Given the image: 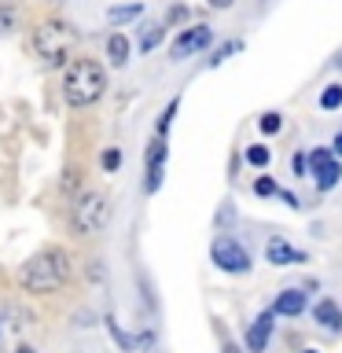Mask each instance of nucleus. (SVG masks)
<instances>
[{
	"label": "nucleus",
	"mask_w": 342,
	"mask_h": 353,
	"mask_svg": "<svg viewBox=\"0 0 342 353\" xmlns=\"http://www.w3.org/2000/svg\"><path fill=\"white\" fill-rule=\"evenodd\" d=\"M210 41H214V30H210V26H192V30H184L181 37L170 44V55H173V59H188V55L203 52Z\"/></svg>",
	"instance_id": "nucleus-8"
},
{
	"label": "nucleus",
	"mask_w": 342,
	"mask_h": 353,
	"mask_svg": "<svg viewBox=\"0 0 342 353\" xmlns=\"http://www.w3.org/2000/svg\"><path fill=\"white\" fill-rule=\"evenodd\" d=\"M272 320H276V313H272V309H265V313H258V320L250 324V331H247V346H250L254 353H261L265 342L272 339Z\"/></svg>",
	"instance_id": "nucleus-9"
},
{
	"label": "nucleus",
	"mask_w": 342,
	"mask_h": 353,
	"mask_svg": "<svg viewBox=\"0 0 342 353\" xmlns=\"http://www.w3.org/2000/svg\"><path fill=\"white\" fill-rule=\"evenodd\" d=\"M320 107H324V110H339L342 107V85H328L324 92H320Z\"/></svg>",
	"instance_id": "nucleus-16"
},
{
	"label": "nucleus",
	"mask_w": 342,
	"mask_h": 353,
	"mask_svg": "<svg viewBox=\"0 0 342 353\" xmlns=\"http://www.w3.org/2000/svg\"><path fill=\"white\" fill-rule=\"evenodd\" d=\"M269 159H272V151L265 148V143H250L247 148V162L250 165H269Z\"/></svg>",
	"instance_id": "nucleus-18"
},
{
	"label": "nucleus",
	"mask_w": 342,
	"mask_h": 353,
	"mask_svg": "<svg viewBox=\"0 0 342 353\" xmlns=\"http://www.w3.org/2000/svg\"><path fill=\"white\" fill-rule=\"evenodd\" d=\"M99 165H103L107 173H114L118 165H121V151H118V148H107V151H103V159H99Z\"/></svg>",
	"instance_id": "nucleus-21"
},
{
	"label": "nucleus",
	"mask_w": 342,
	"mask_h": 353,
	"mask_svg": "<svg viewBox=\"0 0 342 353\" xmlns=\"http://www.w3.org/2000/svg\"><path fill=\"white\" fill-rule=\"evenodd\" d=\"M265 258H269V265H294V261H305V254L276 236V239H269V247H265Z\"/></svg>",
	"instance_id": "nucleus-10"
},
{
	"label": "nucleus",
	"mask_w": 342,
	"mask_h": 353,
	"mask_svg": "<svg viewBox=\"0 0 342 353\" xmlns=\"http://www.w3.org/2000/svg\"><path fill=\"white\" fill-rule=\"evenodd\" d=\"M331 154H342V132L335 137V148H331Z\"/></svg>",
	"instance_id": "nucleus-28"
},
{
	"label": "nucleus",
	"mask_w": 342,
	"mask_h": 353,
	"mask_svg": "<svg viewBox=\"0 0 342 353\" xmlns=\"http://www.w3.org/2000/svg\"><path fill=\"white\" fill-rule=\"evenodd\" d=\"M210 4H214V8H228L232 0H210Z\"/></svg>",
	"instance_id": "nucleus-29"
},
{
	"label": "nucleus",
	"mask_w": 342,
	"mask_h": 353,
	"mask_svg": "<svg viewBox=\"0 0 342 353\" xmlns=\"http://www.w3.org/2000/svg\"><path fill=\"white\" fill-rule=\"evenodd\" d=\"M291 170H294V176H302V173L309 170V165H305V154H294V159H291Z\"/></svg>",
	"instance_id": "nucleus-25"
},
{
	"label": "nucleus",
	"mask_w": 342,
	"mask_h": 353,
	"mask_svg": "<svg viewBox=\"0 0 342 353\" xmlns=\"http://www.w3.org/2000/svg\"><path fill=\"white\" fill-rule=\"evenodd\" d=\"M162 37H165V26H143V33H140V52L148 55V52H154L162 44Z\"/></svg>",
	"instance_id": "nucleus-15"
},
{
	"label": "nucleus",
	"mask_w": 342,
	"mask_h": 353,
	"mask_svg": "<svg viewBox=\"0 0 342 353\" xmlns=\"http://www.w3.org/2000/svg\"><path fill=\"white\" fill-rule=\"evenodd\" d=\"M107 55H110V63H114V66L129 63V37H125V33H110V37H107Z\"/></svg>",
	"instance_id": "nucleus-13"
},
{
	"label": "nucleus",
	"mask_w": 342,
	"mask_h": 353,
	"mask_svg": "<svg viewBox=\"0 0 342 353\" xmlns=\"http://www.w3.org/2000/svg\"><path fill=\"white\" fill-rule=\"evenodd\" d=\"M140 4H125V8H110L107 11V22L110 26H125V22H132V19H140Z\"/></svg>",
	"instance_id": "nucleus-14"
},
{
	"label": "nucleus",
	"mask_w": 342,
	"mask_h": 353,
	"mask_svg": "<svg viewBox=\"0 0 342 353\" xmlns=\"http://www.w3.org/2000/svg\"><path fill=\"white\" fill-rule=\"evenodd\" d=\"M184 15H188V8H184V4H177V8H170V15H165V19H170V22H181Z\"/></svg>",
	"instance_id": "nucleus-26"
},
{
	"label": "nucleus",
	"mask_w": 342,
	"mask_h": 353,
	"mask_svg": "<svg viewBox=\"0 0 342 353\" xmlns=\"http://www.w3.org/2000/svg\"><path fill=\"white\" fill-rule=\"evenodd\" d=\"M313 316H316V324L328 327V331H339L342 327V309L331 302V298H320V302L313 305Z\"/></svg>",
	"instance_id": "nucleus-12"
},
{
	"label": "nucleus",
	"mask_w": 342,
	"mask_h": 353,
	"mask_svg": "<svg viewBox=\"0 0 342 353\" xmlns=\"http://www.w3.org/2000/svg\"><path fill=\"white\" fill-rule=\"evenodd\" d=\"M110 335H114V342H121L125 350H137V339H129V335H125V331H121L118 324H110Z\"/></svg>",
	"instance_id": "nucleus-23"
},
{
	"label": "nucleus",
	"mask_w": 342,
	"mask_h": 353,
	"mask_svg": "<svg viewBox=\"0 0 342 353\" xmlns=\"http://www.w3.org/2000/svg\"><path fill=\"white\" fill-rule=\"evenodd\" d=\"M15 353H33V350H30V346H19V350H15Z\"/></svg>",
	"instance_id": "nucleus-30"
},
{
	"label": "nucleus",
	"mask_w": 342,
	"mask_h": 353,
	"mask_svg": "<svg viewBox=\"0 0 342 353\" xmlns=\"http://www.w3.org/2000/svg\"><path fill=\"white\" fill-rule=\"evenodd\" d=\"M305 353H316V350H305Z\"/></svg>",
	"instance_id": "nucleus-32"
},
{
	"label": "nucleus",
	"mask_w": 342,
	"mask_h": 353,
	"mask_svg": "<svg viewBox=\"0 0 342 353\" xmlns=\"http://www.w3.org/2000/svg\"><path fill=\"white\" fill-rule=\"evenodd\" d=\"M305 165H309V173H313V181H316L320 192H331V188L339 184V176H342V165L335 162V154H331L328 148H316L305 159Z\"/></svg>",
	"instance_id": "nucleus-7"
},
{
	"label": "nucleus",
	"mask_w": 342,
	"mask_h": 353,
	"mask_svg": "<svg viewBox=\"0 0 342 353\" xmlns=\"http://www.w3.org/2000/svg\"><path fill=\"white\" fill-rule=\"evenodd\" d=\"M107 88V70L96 59H74L63 74V99L70 107H88L103 96Z\"/></svg>",
	"instance_id": "nucleus-1"
},
{
	"label": "nucleus",
	"mask_w": 342,
	"mask_h": 353,
	"mask_svg": "<svg viewBox=\"0 0 342 353\" xmlns=\"http://www.w3.org/2000/svg\"><path fill=\"white\" fill-rule=\"evenodd\" d=\"M66 276H70V261H66V254L59 247H44L37 250L33 258L26 261V269H22V283L30 287V291H55L59 283H66Z\"/></svg>",
	"instance_id": "nucleus-2"
},
{
	"label": "nucleus",
	"mask_w": 342,
	"mask_h": 353,
	"mask_svg": "<svg viewBox=\"0 0 342 353\" xmlns=\"http://www.w3.org/2000/svg\"><path fill=\"white\" fill-rule=\"evenodd\" d=\"M70 44H74V30L66 26V22L48 19L33 30V52H37L44 63H63L66 52H70Z\"/></svg>",
	"instance_id": "nucleus-4"
},
{
	"label": "nucleus",
	"mask_w": 342,
	"mask_h": 353,
	"mask_svg": "<svg viewBox=\"0 0 342 353\" xmlns=\"http://www.w3.org/2000/svg\"><path fill=\"white\" fill-rule=\"evenodd\" d=\"M280 199H283L287 206H298V195H294V192H280Z\"/></svg>",
	"instance_id": "nucleus-27"
},
{
	"label": "nucleus",
	"mask_w": 342,
	"mask_h": 353,
	"mask_svg": "<svg viewBox=\"0 0 342 353\" xmlns=\"http://www.w3.org/2000/svg\"><path fill=\"white\" fill-rule=\"evenodd\" d=\"M254 192H258L261 199H269V195H280V188H276L272 176H258V181H254Z\"/></svg>",
	"instance_id": "nucleus-20"
},
{
	"label": "nucleus",
	"mask_w": 342,
	"mask_h": 353,
	"mask_svg": "<svg viewBox=\"0 0 342 353\" xmlns=\"http://www.w3.org/2000/svg\"><path fill=\"white\" fill-rule=\"evenodd\" d=\"M305 294L302 291H283L280 298H276V305H272V313L276 316H302L305 313Z\"/></svg>",
	"instance_id": "nucleus-11"
},
{
	"label": "nucleus",
	"mask_w": 342,
	"mask_h": 353,
	"mask_svg": "<svg viewBox=\"0 0 342 353\" xmlns=\"http://www.w3.org/2000/svg\"><path fill=\"white\" fill-rule=\"evenodd\" d=\"M110 221V199L103 192H85L70 210V225L77 236H99Z\"/></svg>",
	"instance_id": "nucleus-3"
},
{
	"label": "nucleus",
	"mask_w": 342,
	"mask_h": 353,
	"mask_svg": "<svg viewBox=\"0 0 342 353\" xmlns=\"http://www.w3.org/2000/svg\"><path fill=\"white\" fill-rule=\"evenodd\" d=\"M210 258H214V265L225 272H250V254L232 236H217L214 247H210Z\"/></svg>",
	"instance_id": "nucleus-5"
},
{
	"label": "nucleus",
	"mask_w": 342,
	"mask_h": 353,
	"mask_svg": "<svg viewBox=\"0 0 342 353\" xmlns=\"http://www.w3.org/2000/svg\"><path fill=\"white\" fill-rule=\"evenodd\" d=\"M11 26H15V15L4 8V11H0V33H11Z\"/></svg>",
	"instance_id": "nucleus-24"
},
{
	"label": "nucleus",
	"mask_w": 342,
	"mask_h": 353,
	"mask_svg": "<svg viewBox=\"0 0 342 353\" xmlns=\"http://www.w3.org/2000/svg\"><path fill=\"white\" fill-rule=\"evenodd\" d=\"M239 48H243V44H239V41H225V44H221V48L214 52V55H210V59H206V63H210V66H221V63H225V59H228V55H232V52H239Z\"/></svg>",
	"instance_id": "nucleus-19"
},
{
	"label": "nucleus",
	"mask_w": 342,
	"mask_h": 353,
	"mask_svg": "<svg viewBox=\"0 0 342 353\" xmlns=\"http://www.w3.org/2000/svg\"><path fill=\"white\" fill-rule=\"evenodd\" d=\"M177 107H181V99H170V103H165V110L159 114V125H154V132H159L162 140H165V132H170V121H173V114H177Z\"/></svg>",
	"instance_id": "nucleus-17"
},
{
	"label": "nucleus",
	"mask_w": 342,
	"mask_h": 353,
	"mask_svg": "<svg viewBox=\"0 0 342 353\" xmlns=\"http://www.w3.org/2000/svg\"><path fill=\"white\" fill-rule=\"evenodd\" d=\"M335 66H339V70H342V52H339V59H335Z\"/></svg>",
	"instance_id": "nucleus-31"
},
{
	"label": "nucleus",
	"mask_w": 342,
	"mask_h": 353,
	"mask_svg": "<svg viewBox=\"0 0 342 353\" xmlns=\"http://www.w3.org/2000/svg\"><path fill=\"white\" fill-rule=\"evenodd\" d=\"M258 125H261V132H265V137H272V132H280V125H283V121H280V114H272V110H269V114H265V118L258 121Z\"/></svg>",
	"instance_id": "nucleus-22"
},
{
	"label": "nucleus",
	"mask_w": 342,
	"mask_h": 353,
	"mask_svg": "<svg viewBox=\"0 0 342 353\" xmlns=\"http://www.w3.org/2000/svg\"><path fill=\"white\" fill-rule=\"evenodd\" d=\"M165 159H170V143H165L162 137H154V140H151V148L143 151V170H148V176H143V192H148V195L162 188Z\"/></svg>",
	"instance_id": "nucleus-6"
}]
</instances>
